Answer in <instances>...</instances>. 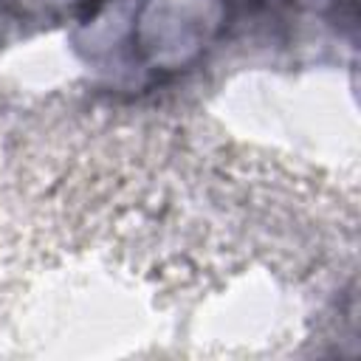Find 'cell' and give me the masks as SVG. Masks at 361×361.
Listing matches in <instances>:
<instances>
[{
	"label": "cell",
	"instance_id": "6da1fadb",
	"mask_svg": "<svg viewBox=\"0 0 361 361\" xmlns=\"http://www.w3.org/2000/svg\"><path fill=\"white\" fill-rule=\"evenodd\" d=\"M228 0H141L133 51L149 68L175 73L195 65L223 34Z\"/></svg>",
	"mask_w": 361,
	"mask_h": 361
},
{
	"label": "cell",
	"instance_id": "7a4b0ae2",
	"mask_svg": "<svg viewBox=\"0 0 361 361\" xmlns=\"http://www.w3.org/2000/svg\"><path fill=\"white\" fill-rule=\"evenodd\" d=\"M99 3L102 0H0V6L8 14L23 17V20H45V23L82 14Z\"/></svg>",
	"mask_w": 361,
	"mask_h": 361
},
{
	"label": "cell",
	"instance_id": "3957f363",
	"mask_svg": "<svg viewBox=\"0 0 361 361\" xmlns=\"http://www.w3.org/2000/svg\"><path fill=\"white\" fill-rule=\"evenodd\" d=\"M307 3H313V6H322V3H327V0H307Z\"/></svg>",
	"mask_w": 361,
	"mask_h": 361
}]
</instances>
